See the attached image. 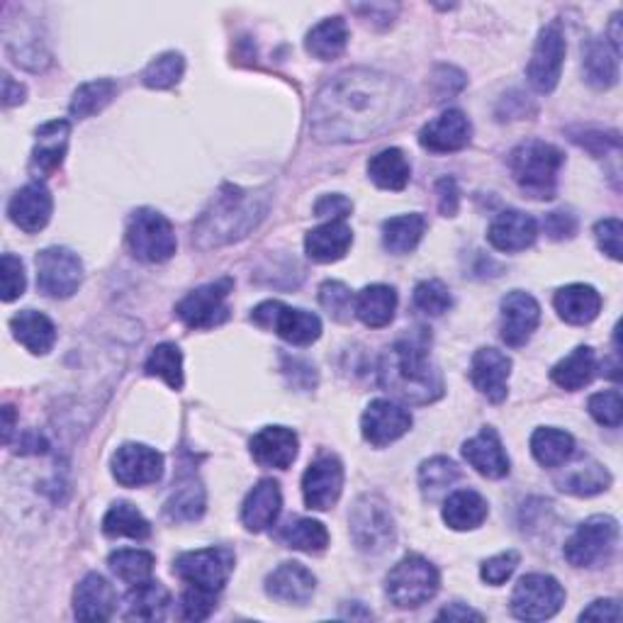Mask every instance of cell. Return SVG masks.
<instances>
[{"instance_id": "6da1fadb", "label": "cell", "mask_w": 623, "mask_h": 623, "mask_svg": "<svg viewBox=\"0 0 623 623\" xmlns=\"http://www.w3.org/2000/svg\"><path fill=\"white\" fill-rule=\"evenodd\" d=\"M407 103V88L397 78L370 68H351L316 93L312 135L320 142H361L399 120Z\"/></svg>"}, {"instance_id": "7a4b0ae2", "label": "cell", "mask_w": 623, "mask_h": 623, "mask_svg": "<svg viewBox=\"0 0 623 623\" xmlns=\"http://www.w3.org/2000/svg\"><path fill=\"white\" fill-rule=\"evenodd\" d=\"M268 205L270 195L266 191L225 185L193 225V241L200 249H219L249 237L261 225Z\"/></svg>"}, {"instance_id": "3957f363", "label": "cell", "mask_w": 623, "mask_h": 623, "mask_svg": "<svg viewBox=\"0 0 623 623\" xmlns=\"http://www.w3.org/2000/svg\"><path fill=\"white\" fill-rule=\"evenodd\" d=\"M380 385L409 405L437 402L443 395L441 370L429 358L427 336L399 339L380 358Z\"/></svg>"}, {"instance_id": "277c9868", "label": "cell", "mask_w": 623, "mask_h": 623, "mask_svg": "<svg viewBox=\"0 0 623 623\" xmlns=\"http://www.w3.org/2000/svg\"><path fill=\"white\" fill-rule=\"evenodd\" d=\"M562 161H566V157H562L558 147L540 142V139H528V142L512 151L509 169L514 181L519 183L526 195L536 200H550L556 195Z\"/></svg>"}, {"instance_id": "5b68a950", "label": "cell", "mask_w": 623, "mask_h": 623, "mask_svg": "<svg viewBox=\"0 0 623 623\" xmlns=\"http://www.w3.org/2000/svg\"><path fill=\"white\" fill-rule=\"evenodd\" d=\"M439 584L441 578L437 566L427 558L417 556V552H411V556H405L387 574L385 592L397 609H417L437 597Z\"/></svg>"}, {"instance_id": "8992f818", "label": "cell", "mask_w": 623, "mask_h": 623, "mask_svg": "<svg viewBox=\"0 0 623 623\" xmlns=\"http://www.w3.org/2000/svg\"><path fill=\"white\" fill-rule=\"evenodd\" d=\"M351 538L358 550L378 556L395 544V519L385 500L378 495H363L351 509Z\"/></svg>"}, {"instance_id": "52a82bcc", "label": "cell", "mask_w": 623, "mask_h": 623, "mask_svg": "<svg viewBox=\"0 0 623 623\" xmlns=\"http://www.w3.org/2000/svg\"><path fill=\"white\" fill-rule=\"evenodd\" d=\"M127 244L139 261L163 264L175 254V232L171 222L157 210L142 207L129 217Z\"/></svg>"}, {"instance_id": "ba28073f", "label": "cell", "mask_w": 623, "mask_h": 623, "mask_svg": "<svg viewBox=\"0 0 623 623\" xmlns=\"http://www.w3.org/2000/svg\"><path fill=\"white\" fill-rule=\"evenodd\" d=\"M619 540V522L611 516H592L578 526L566 544V558L574 568H597L611 558Z\"/></svg>"}, {"instance_id": "9c48e42d", "label": "cell", "mask_w": 623, "mask_h": 623, "mask_svg": "<svg viewBox=\"0 0 623 623\" xmlns=\"http://www.w3.org/2000/svg\"><path fill=\"white\" fill-rule=\"evenodd\" d=\"M234 570V550L227 546H213L203 550H191L175 558L173 572L187 584L207 592H222Z\"/></svg>"}, {"instance_id": "30bf717a", "label": "cell", "mask_w": 623, "mask_h": 623, "mask_svg": "<svg viewBox=\"0 0 623 623\" xmlns=\"http://www.w3.org/2000/svg\"><path fill=\"white\" fill-rule=\"evenodd\" d=\"M251 322L264 329H270V332H276L280 339H286L288 344L296 346H310L322 336L320 316L304 310L288 308V304L278 300H268L264 304H258L251 314Z\"/></svg>"}, {"instance_id": "8fae6325", "label": "cell", "mask_w": 623, "mask_h": 623, "mask_svg": "<svg viewBox=\"0 0 623 623\" xmlns=\"http://www.w3.org/2000/svg\"><path fill=\"white\" fill-rule=\"evenodd\" d=\"M562 604H566V590L550 574H526L512 594V614L524 621L556 616Z\"/></svg>"}, {"instance_id": "7c38bea8", "label": "cell", "mask_w": 623, "mask_h": 623, "mask_svg": "<svg viewBox=\"0 0 623 623\" xmlns=\"http://www.w3.org/2000/svg\"><path fill=\"white\" fill-rule=\"evenodd\" d=\"M34 264H37V288L46 298H72L80 280H84V264L64 246H52V249L40 251Z\"/></svg>"}, {"instance_id": "4fadbf2b", "label": "cell", "mask_w": 623, "mask_h": 623, "mask_svg": "<svg viewBox=\"0 0 623 623\" xmlns=\"http://www.w3.org/2000/svg\"><path fill=\"white\" fill-rule=\"evenodd\" d=\"M234 290L232 278H219L215 283H207L175 304V314L179 320L191 329H213L219 326L229 316L227 298Z\"/></svg>"}, {"instance_id": "5bb4252c", "label": "cell", "mask_w": 623, "mask_h": 623, "mask_svg": "<svg viewBox=\"0 0 623 623\" xmlns=\"http://www.w3.org/2000/svg\"><path fill=\"white\" fill-rule=\"evenodd\" d=\"M566 34L558 20H552L550 25L540 30L531 62L526 68V78L538 93H552L558 86L562 74V62H566Z\"/></svg>"}, {"instance_id": "9a60e30c", "label": "cell", "mask_w": 623, "mask_h": 623, "mask_svg": "<svg viewBox=\"0 0 623 623\" xmlns=\"http://www.w3.org/2000/svg\"><path fill=\"white\" fill-rule=\"evenodd\" d=\"M344 490V465L334 453H320L304 470L302 495L314 512L332 509Z\"/></svg>"}, {"instance_id": "2e32d148", "label": "cell", "mask_w": 623, "mask_h": 623, "mask_svg": "<svg viewBox=\"0 0 623 623\" xmlns=\"http://www.w3.org/2000/svg\"><path fill=\"white\" fill-rule=\"evenodd\" d=\"M112 475L122 487L154 485L163 475V455L144 443H125L112 455Z\"/></svg>"}, {"instance_id": "e0dca14e", "label": "cell", "mask_w": 623, "mask_h": 623, "mask_svg": "<svg viewBox=\"0 0 623 623\" xmlns=\"http://www.w3.org/2000/svg\"><path fill=\"white\" fill-rule=\"evenodd\" d=\"M409 429L411 415L405 407L390 402V399H373L366 411H363V439L375 445V449H383V445L402 439Z\"/></svg>"}, {"instance_id": "ac0fdd59", "label": "cell", "mask_w": 623, "mask_h": 623, "mask_svg": "<svg viewBox=\"0 0 623 623\" xmlns=\"http://www.w3.org/2000/svg\"><path fill=\"white\" fill-rule=\"evenodd\" d=\"M540 322V304L524 290H512L502 300V339L507 346L522 348Z\"/></svg>"}, {"instance_id": "d6986e66", "label": "cell", "mask_w": 623, "mask_h": 623, "mask_svg": "<svg viewBox=\"0 0 623 623\" xmlns=\"http://www.w3.org/2000/svg\"><path fill=\"white\" fill-rule=\"evenodd\" d=\"M509 373L512 358L497 348L475 351L473 363H470V378H473V385L495 405L507 399Z\"/></svg>"}, {"instance_id": "ffe728a7", "label": "cell", "mask_w": 623, "mask_h": 623, "mask_svg": "<svg viewBox=\"0 0 623 623\" xmlns=\"http://www.w3.org/2000/svg\"><path fill=\"white\" fill-rule=\"evenodd\" d=\"M52 210H54L52 193L46 191L44 183L34 181L28 183L25 187H20V191L10 197L8 217L22 232L34 234L46 227V222L52 217Z\"/></svg>"}, {"instance_id": "44dd1931", "label": "cell", "mask_w": 623, "mask_h": 623, "mask_svg": "<svg viewBox=\"0 0 623 623\" xmlns=\"http://www.w3.org/2000/svg\"><path fill=\"white\" fill-rule=\"evenodd\" d=\"M473 127L461 110H445L437 120L427 122L419 132V144L433 151V154H451L468 147Z\"/></svg>"}, {"instance_id": "7402d4cb", "label": "cell", "mask_w": 623, "mask_h": 623, "mask_svg": "<svg viewBox=\"0 0 623 623\" xmlns=\"http://www.w3.org/2000/svg\"><path fill=\"white\" fill-rule=\"evenodd\" d=\"M68 135H72V125L66 120H52L37 129V144L30 159V173L34 179L40 181L58 171L68 149Z\"/></svg>"}, {"instance_id": "603a6c76", "label": "cell", "mask_w": 623, "mask_h": 623, "mask_svg": "<svg viewBox=\"0 0 623 623\" xmlns=\"http://www.w3.org/2000/svg\"><path fill=\"white\" fill-rule=\"evenodd\" d=\"M298 433L288 427H266L251 439V455L261 468L288 470L298 458Z\"/></svg>"}, {"instance_id": "cb8c5ba5", "label": "cell", "mask_w": 623, "mask_h": 623, "mask_svg": "<svg viewBox=\"0 0 623 623\" xmlns=\"http://www.w3.org/2000/svg\"><path fill=\"white\" fill-rule=\"evenodd\" d=\"M538 237V225L531 215L522 213V210H504L502 215L495 217L490 225L487 239L497 251H524L531 246Z\"/></svg>"}, {"instance_id": "d4e9b609", "label": "cell", "mask_w": 623, "mask_h": 623, "mask_svg": "<svg viewBox=\"0 0 623 623\" xmlns=\"http://www.w3.org/2000/svg\"><path fill=\"white\" fill-rule=\"evenodd\" d=\"M463 458L485 477L500 480L509 475V455L504 451L500 433L492 427H485L477 437L463 443Z\"/></svg>"}, {"instance_id": "484cf974", "label": "cell", "mask_w": 623, "mask_h": 623, "mask_svg": "<svg viewBox=\"0 0 623 623\" xmlns=\"http://www.w3.org/2000/svg\"><path fill=\"white\" fill-rule=\"evenodd\" d=\"M316 580L302 562H283L266 578L268 597L288 604H308L314 594Z\"/></svg>"}, {"instance_id": "4316f807", "label": "cell", "mask_w": 623, "mask_h": 623, "mask_svg": "<svg viewBox=\"0 0 623 623\" xmlns=\"http://www.w3.org/2000/svg\"><path fill=\"white\" fill-rule=\"evenodd\" d=\"M117 597L112 584L98 572L86 574L74 594V614L80 621H108L115 614Z\"/></svg>"}, {"instance_id": "83f0119b", "label": "cell", "mask_w": 623, "mask_h": 623, "mask_svg": "<svg viewBox=\"0 0 623 623\" xmlns=\"http://www.w3.org/2000/svg\"><path fill=\"white\" fill-rule=\"evenodd\" d=\"M351 244H354V232L346 219H329L326 225L312 229L304 237V251L316 264H334L346 256Z\"/></svg>"}, {"instance_id": "f1b7e54d", "label": "cell", "mask_w": 623, "mask_h": 623, "mask_svg": "<svg viewBox=\"0 0 623 623\" xmlns=\"http://www.w3.org/2000/svg\"><path fill=\"white\" fill-rule=\"evenodd\" d=\"M280 507H283V495H280V485L276 480H261L249 492L244 507H241V522L254 534H261L266 528L276 524Z\"/></svg>"}, {"instance_id": "f546056e", "label": "cell", "mask_w": 623, "mask_h": 623, "mask_svg": "<svg viewBox=\"0 0 623 623\" xmlns=\"http://www.w3.org/2000/svg\"><path fill=\"white\" fill-rule=\"evenodd\" d=\"M556 304L558 314L566 320L568 324H590L594 322L599 312H602V296L592 288V286H582L574 283L556 292Z\"/></svg>"}, {"instance_id": "4dcf8cb0", "label": "cell", "mask_w": 623, "mask_h": 623, "mask_svg": "<svg viewBox=\"0 0 623 623\" xmlns=\"http://www.w3.org/2000/svg\"><path fill=\"white\" fill-rule=\"evenodd\" d=\"M10 326H13V334L20 344L34 356L50 354L56 341V326L50 316L42 312H34V310L20 312L13 316V320H10Z\"/></svg>"}, {"instance_id": "1f68e13d", "label": "cell", "mask_w": 623, "mask_h": 623, "mask_svg": "<svg viewBox=\"0 0 623 623\" xmlns=\"http://www.w3.org/2000/svg\"><path fill=\"white\" fill-rule=\"evenodd\" d=\"M395 310H397V292L390 286L363 288L354 302L356 316L370 329H383L390 324L395 320Z\"/></svg>"}, {"instance_id": "d6a6232c", "label": "cell", "mask_w": 623, "mask_h": 623, "mask_svg": "<svg viewBox=\"0 0 623 623\" xmlns=\"http://www.w3.org/2000/svg\"><path fill=\"white\" fill-rule=\"evenodd\" d=\"M487 502L475 490H458L443 504V522L453 531H473L487 519Z\"/></svg>"}, {"instance_id": "836d02e7", "label": "cell", "mask_w": 623, "mask_h": 623, "mask_svg": "<svg viewBox=\"0 0 623 623\" xmlns=\"http://www.w3.org/2000/svg\"><path fill=\"white\" fill-rule=\"evenodd\" d=\"M609 485H611L609 470L602 463L592 461V458H584V461L566 468V473L558 477V487L562 492H568V495H578V497L599 495V492L609 490Z\"/></svg>"}, {"instance_id": "e575fe53", "label": "cell", "mask_w": 623, "mask_h": 623, "mask_svg": "<svg viewBox=\"0 0 623 623\" xmlns=\"http://www.w3.org/2000/svg\"><path fill=\"white\" fill-rule=\"evenodd\" d=\"M619 52L609 40H592L584 50V78L587 84L606 90L619 80Z\"/></svg>"}, {"instance_id": "d590c367", "label": "cell", "mask_w": 623, "mask_h": 623, "mask_svg": "<svg viewBox=\"0 0 623 623\" xmlns=\"http://www.w3.org/2000/svg\"><path fill=\"white\" fill-rule=\"evenodd\" d=\"M171 604V594L161 582H142L135 584V590L127 594L125 619L129 621H157L167 616Z\"/></svg>"}, {"instance_id": "8d00e7d4", "label": "cell", "mask_w": 623, "mask_h": 623, "mask_svg": "<svg viewBox=\"0 0 623 623\" xmlns=\"http://www.w3.org/2000/svg\"><path fill=\"white\" fill-rule=\"evenodd\" d=\"M597 373V356L590 346H578L570 356L556 363L550 370V378L562 390H582L584 385H590Z\"/></svg>"}, {"instance_id": "74e56055", "label": "cell", "mask_w": 623, "mask_h": 623, "mask_svg": "<svg viewBox=\"0 0 623 623\" xmlns=\"http://www.w3.org/2000/svg\"><path fill=\"white\" fill-rule=\"evenodd\" d=\"M346 44H348V28L341 18L322 20L320 25H314L308 32V40H304L308 52L314 58H320V62H334V58L346 52Z\"/></svg>"}, {"instance_id": "f35d334b", "label": "cell", "mask_w": 623, "mask_h": 623, "mask_svg": "<svg viewBox=\"0 0 623 623\" xmlns=\"http://www.w3.org/2000/svg\"><path fill=\"white\" fill-rule=\"evenodd\" d=\"M368 175L383 191H405L411 167L402 149H385L368 161Z\"/></svg>"}, {"instance_id": "ab89813d", "label": "cell", "mask_w": 623, "mask_h": 623, "mask_svg": "<svg viewBox=\"0 0 623 623\" xmlns=\"http://www.w3.org/2000/svg\"><path fill=\"white\" fill-rule=\"evenodd\" d=\"M167 516L171 522H195L205 512V490L195 475H185L173 485L167 502Z\"/></svg>"}, {"instance_id": "60d3db41", "label": "cell", "mask_w": 623, "mask_h": 623, "mask_svg": "<svg viewBox=\"0 0 623 623\" xmlns=\"http://www.w3.org/2000/svg\"><path fill=\"white\" fill-rule=\"evenodd\" d=\"M425 232H427V219L417 213L393 217L383 225V244L390 254L402 256L417 249L421 237H425Z\"/></svg>"}, {"instance_id": "b9f144b4", "label": "cell", "mask_w": 623, "mask_h": 623, "mask_svg": "<svg viewBox=\"0 0 623 623\" xmlns=\"http://www.w3.org/2000/svg\"><path fill=\"white\" fill-rule=\"evenodd\" d=\"M531 453L544 468H558L568 463L574 453V439L560 429H536L531 437Z\"/></svg>"}, {"instance_id": "7bdbcfd3", "label": "cell", "mask_w": 623, "mask_h": 623, "mask_svg": "<svg viewBox=\"0 0 623 623\" xmlns=\"http://www.w3.org/2000/svg\"><path fill=\"white\" fill-rule=\"evenodd\" d=\"M103 534L117 538V536H127L135 540H147L151 536V526L142 516L137 507H132L129 502H117L110 507V512L105 514L103 519Z\"/></svg>"}, {"instance_id": "ee69618b", "label": "cell", "mask_w": 623, "mask_h": 623, "mask_svg": "<svg viewBox=\"0 0 623 623\" xmlns=\"http://www.w3.org/2000/svg\"><path fill=\"white\" fill-rule=\"evenodd\" d=\"M115 96H117L115 80L110 78L90 80V84L76 88L72 105H68V112H72V117H76V120H86V117L98 115L105 105H110Z\"/></svg>"}, {"instance_id": "f6af8a7d", "label": "cell", "mask_w": 623, "mask_h": 623, "mask_svg": "<svg viewBox=\"0 0 623 623\" xmlns=\"http://www.w3.org/2000/svg\"><path fill=\"white\" fill-rule=\"evenodd\" d=\"M280 540L292 550L322 552L329 546V531L324 528V524L314 519H296L283 526Z\"/></svg>"}, {"instance_id": "bcb514c9", "label": "cell", "mask_w": 623, "mask_h": 623, "mask_svg": "<svg viewBox=\"0 0 623 623\" xmlns=\"http://www.w3.org/2000/svg\"><path fill=\"white\" fill-rule=\"evenodd\" d=\"M461 477V470L451 461V458H431V461L421 463L419 468V485L429 502L439 500L453 482Z\"/></svg>"}, {"instance_id": "7dc6e473", "label": "cell", "mask_w": 623, "mask_h": 623, "mask_svg": "<svg viewBox=\"0 0 623 623\" xmlns=\"http://www.w3.org/2000/svg\"><path fill=\"white\" fill-rule=\"evenodd\" d=\"M144 370H147V375H151V378L167 380V385L173 387V390H181V387H183V354H181V348L175 344L157 346L154 351H151V356L147 358Z\"/></svg>"}, {"instance_id": "c3c4849f", "label": "cell", "mask_w": 623, "mask_h": 623, "mask_svg": "<svg viewBox=\"0 0 623 623\" xmlns=\"http://www.w3.org/2000/svg\"><path fill=\"white\" fill-rule=\"evenodd\" d=\"M110 568L122 582L142 584L154 572V556L147 550H117L110 556Z\"/></svg>"}, {"instance_id": "681fc988", "label": "cell", "mask_w": 623, "mask_h": 623, "mask_svg": "<svg viewBox=\"0 0 623 623\" xmlns=\"http://www.w3.org/2000/svg\"><path fill=\"white\" fill-rule=\"evenodd\" d=\"M183 72H185V58L179 52H167L144 68L142 80L147 88L167 90L179 84L183 78Z\"/></svg>"}, {"instance_id": "f907efd6", "label": "cell", "mask_w": 623, "mask_h": 623, "mask_svg": "<svg viewBox=\"0 0 623 623\" xmlns=\"http://www.w3.org/2000/svg\"><path fill=\"white\" fill-rule=\"evenodd\" d=\"M453 304L451 290L441 280H425L415 288V308L429 316H441Z\"/></svg>"}, {"instance_id": "816d5d0a", "label": "cell", "mask_w": 623, "mask_h": 623, "mask_svg": "<svg viewBox=\"0 0 623 623\" xmlns=\"http://www.w3.org/2000/svg\"><path fill=\"white\" fill-rule=\"evenodd\" d=\"M320 302L336 322H348L356 298L351 296V290L344 283H339V280H326L320 288Z\"/></svg>"}, {"instance_id": "f5cc1de1", "label": "cell", "mask_w": 623, "mask_h": 623, "mask_svg": "<svg viewBox=\"0 0 623 623\" xmlns=\"http://www.w3.org/2000/svg\"><path fill=\"white\" fill-rule=\"evenodd\" d=\"M590 415L599 421L602 427L619 429L623 421V399L619 390H604L590 397Z\"/></svg>"}, {"instance_id": "db71d44e", "label": "cell", "mask_w": 623, "mask_h": 623, "mask_svg": "<svg viewBox=\"0 0 623 623\" xmlns=\"http://www.w3.org/2000/svg\"><path fill=\"white\" fill-rule=\"evenodd\" d=\"M217 606V594L215 592H207V590H200V587H193L191 590H185L181 597V616L185 621H205L210 619Z\"/></svg>"}, {"instance_id": "11a10c76", "label": "cell", "mask_w": 623, "mask_h": 623, "mask_svg": "<svg viewBox=\"0 0 623 623\" xmlns=\"http://www.w3.org/2000/svg\"><path fill=\"white\" fill-rule=\"evenodd\" d=\"M0 278H3V300L13 302L18 300L28 288L25 280V266L18 256L3 254V264H0Z\"/></svg>"}, {"instance_id": "9f6ffc18", "label": "cell", "mask_w": 623, "mask_h": 623, "mask_svg": "<svg viewBox=\"0 0 623 623\" xmlns=\"http://www.w3.org/2000/svg\"><path fill=\"white\" fill-rule=\"evenodd\" d=\"M516 568H519V552L507 550V552H500V556L482 562L480 574H482V580H485L487 584L500 587V584H504V582L512 578Z\"/></svg>"}, {"instance_id": "6f0895ef", "label": "cell", "mask_w": 623, "mask_h": 623, "mask_svg": "<svg viewBox=\"0 0 623 623\" xmlns=\"http://www.w3.org/2000/svg\"><path fill=\"white\" fill-rule=\"evenodd\" d=\"M594 234H597L599 249H602L606 256L614 258V261H621V234H623L621 219L609 217V219L597 222Z\"/></svg>"}, {"instance_id": "680465c9", "label": "cell", "mask_w": 623, "mask_h": 623, "mask_svg": "<svg viewBox=\"0 0 623 623\" xmlns=\"http://www.w3.org/2000/svg\"><path fill=\"white\" fill-rule=\"evenodd\" d=\"M544 229L550 239L562 241V239H572L578 234V217L568 210H558V213H550L544 219Z\"/></svg>"}, {"instance_id": "91938a15", "label": "cell", "mask_w": 623, "mask_h": 623, "mask_svg": "<svg viewBox=\"0 0 623 623\" xmlns=\"http://www.w3.org/2000/svg\"><path fill=\"white\" fill-rule=\"evenodd\" d=\"M354 210V203L344 195H324L320 203L314 205L316 217H329V219H346Z\"/></svg>"}, {"instance_id": "94428289", "label": "cell", "mask_w": 623, "mask_h": 623, "mask_svg": "<svg viewBox=\"0 0 623 623\" xmlns=\"http://www.w3.org/2000/svg\"><path fill=\"white\" fill-rule=\"evenodd\" d=\"M437 195H439V210L443 217H455L458 205H461V193H458V183L453 179H441L437 183Z\"/></svg>"}, {"instance_id": "6125c7cd", "label": "cell", "mask_w": 623, "mask_h": 623, "mask_svg": "<svg viewBox=\"0 0 623 623\" xmlns=\"http://www.w3.org/2000/svg\"><path fill=\"white\" fill-rule=\"evenodd\" d=\"M582 621H621V604L616 599H597L594 604L587 606L582 614Z\"/></svg>"}, {"instance_id": "be15d7a7", "label": "cell", "mask_w": 623, "mask_h": 623, "mask_svg": "<svg viewBox=\"0 0 623 623\" xmlns=\"http://www.w3.org/2000/svg\"><path fill=\"white\" fill-rule=\"evenodd\" d=\"M441 621H468V619H475V621H482L485 616L480 614V611L475 609H470L465 604H449L445 609H441V614H439Z\"/></svg>"}, {"instance_id": "e7e4bbea", "label": "cell", "mask_w": 623, "mask_h": 623, "mask_svg": "<svg viewBox=\"0 0 623 623\" xmlns=\"http://www.w3.org/2000/svg\"><path fill=\"white\" fill-rule=\"evenodd\" d=\"M22 100H25V86L15 84V80L6 74L3 76V103H6V108H13V105H18Z\"/></svg>"}, {"instance_id": "03108f58", "label": "cell", "mask_w": 623, "mask_h": 623, "mask_svg": "<svg viewBox=\"0 0 623 623\" xmlns=\"http://www.w3.org/2000/svg\"><path fill=\"white\" fill-rule=\"evenodd\" d=\"M3 417H6V425H3V441H10V433H13V425H15V411L13 407H6L3 409Z\"/></svg>"}]
</instances>
